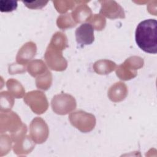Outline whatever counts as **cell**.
<instances>
[{
    "label": "cell",
    "mask_w": 157,
    "mask_h": 157,
    "mask_svg": "<svg viewBox=\"0 0 157 157\" xmlns=\"http://www.w3.org/2000/svg\"><path fill=\"white\" fill-rule=\"evenodd\" d=\"M17 7V2L15 1H0V10L2 12H9L15 10Z\"/></svg>",
    "instance_id": "obj_6"
},
{
    "label": "cell",
    "mask_w": 157,
    "mask_h": 157,
    "mask_svg": "<svg viewBox=\"0 0 157 157\" xmlns=\"http://www.w3.org/2000/svg\"><path fill=\"white\" fill-rule=\"evenodd\" d=\"M76 41L80 47L90 45L94 41V27L90 23H83L75 32Z\"/></svg>",
    "instance_id": "obj_3"
},
{
    "label": "cell",
    "mask_w": 157,
    "mask_h": 157,
    "mask_svg": "<svg viewBox=\"0 0 157 157\" xmlns=\"http://www.w3.org/2000/svg\"><path fill=\"white\" fill-rule=\"evenodd\" d=\"M48 128L45 121L39 117L33 120L30 126V134L36 143L44 142L48 137Z\"/></svg>",
    "instance_id": "obj_2"
},
{
    "label": "cell",
    "mask_w": 157,
    "mask_h": 157,
    "mask_svg": "<svg viewBox=\"0 0 157 157\" xmlns=\"http://www.w3.org/2000/svg\"><path fill=\"white\" fill-rule=\"evenodd\" d=\"M157 21L148 19L137 25L135 33L137 45L145 52L152 54L157 53Z\"/></svg>",
    "instance_id": "obj_1"
},
{
    "label": "cell",
    "mask_w": 157,
    "mask_h": 157,
    "mask_svg": "<svg viewBox=\"0 0 157 157\" xmlns=\"http://www.w3.org/2000/svg\"><path fill=\"white\" fill-rule=\"evenodd\" d=\"M25 6L29 9H41L45 6L48 1H23Z\"/></svg>",
    "instance_id": "obj_7"
},
{
    "label": "cell",
    "mask_w": 157,
    "mask_h": 157,
    "mask_svg": "<svg viewBox=\"0 0 157 157\" xmlns=\"http://www.w3.org/2000/svg\"><path fill=\"white\" fill-rule=\"evenodd\" d=\"M36 52V47L35 44L31 42L25 44L18 53L17 56V63H21L31 59L35 55Z\"/></svg>",
    "instance_id": "obj_5"
},
{
    "label": "cell",
    "mask_w": 157,
    "mask_h": 157,
    "mask_svg": "<svg viewBox=\"0 0 157 157\" xmlns=\"http://www.w3.org/2000/svg\"><path fill=\"white\" fill-rule=\"evenodd\" d=\"M72 97L66 94L56 95L53 97L52 101V107L53 111L58 114H66L71 110L74 109L72 107L68 106L67 103H65L70 100Z\"/></svg>",
    "instance_id": "obj_4"
}]
</instances>
